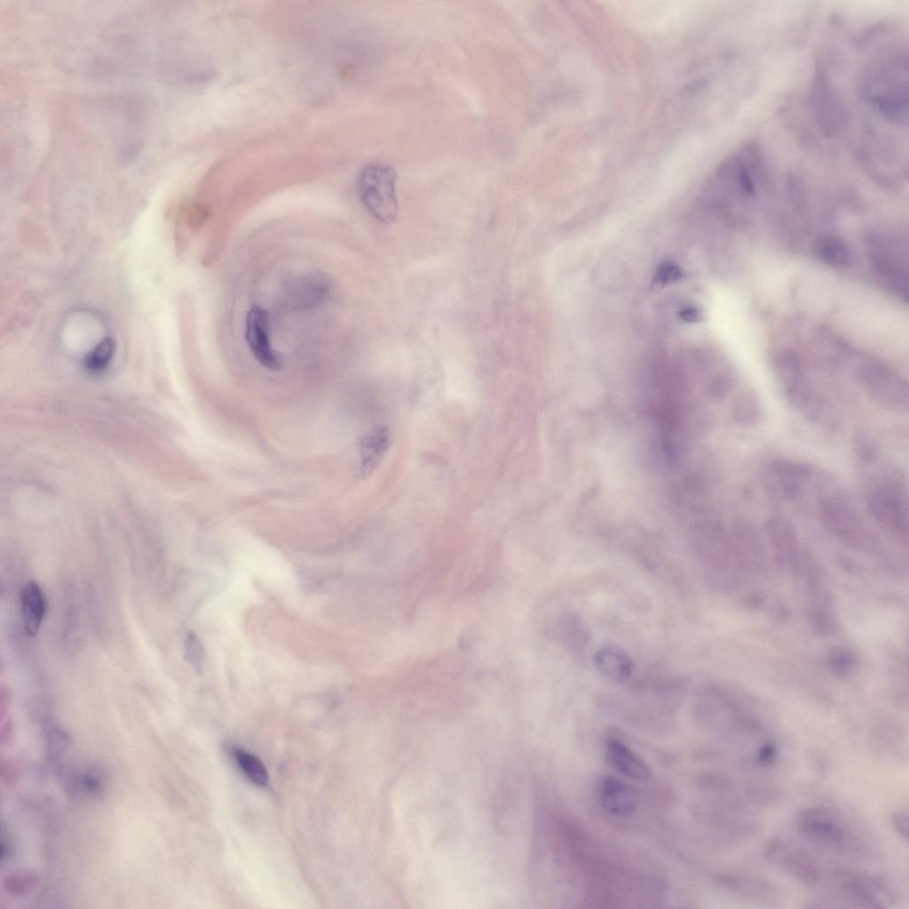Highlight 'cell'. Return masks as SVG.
<instances>
[{"mask_svg":"<svg viewBox=\"0 0 909 909\" xmlns=\"http://www.w3.org/2000/svg\"><path fill=\"white\" fill-rule=\"evenodd\" d=\"M861 91L867 104L887 122L907 123V59L899 48H885L866 64Z\"/></svg>","mask_w":909,"mask_h":909,"instance_id":"obj_1","label":"cell"},{"mask_svg":"<svg viewBox=\"0 0 909 909\" xmlns=\"http://www.w3.org/2000/svg\"><path fill=\"white\" fill-rule=\"evenodd\" d=\"M777 375L788 402L810 423L826 430L839 426L830 405L809 383L804 370L794 354H780L775 361Z\"/></svg>","mask_w":909,"mask_h":909,"instance_id":"obj_2","label":"cell"},{"mask_svg":"<svg viewBox=\"0 0 909 909\" xmlns=\"http://www.w3.org/2000/svg\"><path fill=\"white\" fill-rule=\"evenodd\" d=\"M396 179L395 169L383 162L366 164L358 175V192L363 205L375 219L384 224L393 223L399 214Z\"/></svg>","mask_w":909,"mask_h":909,"instance_id":"obj_3","label":"cell"},{"mask_svg":"<svg viewBox=\"0 0 909 909\" xmlns=\"http://www.w3.org/2000/svg\"><path fill=\"white\" fill-rule=\"evenodd\" d=\"M819 517L830 532L848 544L867 549L875 547L873 534L842 496L834 494L821 499Z\"/></svg>","mask_w":909,"mask_h":909,"instance_id":"obj_4","label":"cell"},{"mask_svg":"<svg viewBox=\"0 0 909 909\" xmlns=\"http://www.w3.org/2000/svg\"><path fill=\"white\" fill-rule=\"evenodd\" d=\"M868 510L880 525L900 537L907 538V498L901 484L886 481L879 486L869 497Z\"/></svg>","mask_w":909,"mask_h":909,"instance_id":"obj_5","label":"cell"},{"mask_svg":"<svg viewBox=\"0 0 909 909\" xmlns=\"http://www.w3.org/2000/svg\"><path fill=\"white\" fill-rule=\"evenodd\" d=\"M858 377L867 395L878 404L892 411H907L906 383L880 366L868 365L858 372Z\"/></svg>","mask_w":909,"mask_h":909,"instance_id":"obj_6","label":"cell"},{"mask_svg":"<svg viewBox=\"0 0 909 909\" xmlns=\"http://www.w3.org/2000/svg\"><path fill=\"white\" fill-rule=\"evenodd\" d=\"M811 102L815 118L823 131L831 136L842 132L848 121V114L836 89L821 69L814 78Z\"/></svg>","mask_w":909,"mask_h":909,"instance_id":"obj_7","label":"cell"},{"mask_svg":"<svg viewBox=\"0 0 909 909\" xmlns=\"http://www.w3.org/2000/svg\"><path fill=\"white\" fill-rule=\"evenodd\" d=\"M245 339L252 354L263 367L270 370L280 368V358L270 341L268 313L258 305H253L247 312Z\"/></svg>","mask_w":909,"mask_h":909,"instance_id":"obj_8","label":"cell"},{"mask_svg":"<svg viewBox=\"0 0 909 909\" xmlns=\"http://www.w3.org/2000/svg\"><path fill=\"white\" fill-rule=\"evenodd\" d=\"M330 292V281L320 273H308L289 281L285 287V299L295 310H307L318 306Z\"/></svg>","mask_w":909,"mask_h":909,"instance_id":"obj_9","label":"cell"},{"mask_svg":"<svg viewBox=\"0 0 909 909\" xmlns=\"http://www.w3.org/2000/svg\"><path fill=\"white\" fill-rule=\"evenodd\" d=\"M797 826L804 836L819 843L832 847L843 843V829L826 809L810 808L802 811Z\"/></svg>","mask_w":909,"mask_h":909,"instance_id":"obj_10","label":"cell"},{"mask_svg":"<svg viewBox=\"0 0 909 909\" xmlns=\"http://www.w3.org/2000/svg\"><path fill=\"white\" fill-rule=\"evenodd\" d=\"M597 797L603 809L616 817L632 815L637 805V797L633 788L623 780L612 776L600 780Z\"/></svg>","mask_w":909,"mask_h":909,"instance_id":"obj_11","label":"cell"},{"mask_svg":"<svg viewBox=\"0 0 909 909\" xmlns=\"http://www.w3.org/2000/svg\"><path fill=\"white\" fill-rule=\"evenodd\" d=\"M766 856L782 866L787 873L798 880L814 883L818 879L816 866L802 851L784 844L779 840H772L766 846Z\"/></svg>","mask_w":909,"mask_h":909,"instance_id":"obj_12","label":"cell"},{"mask_svg":"<svg viewBox=\"0 0 909 909\" xmlns=\"http://www.w3.org/2000/svg\"><path fill=\"white\" fill-rule=\"evenodd\" d=\"M769 538L780 562L795 566L801 558L799 542L794 526L786 518L778 516L767 523Z\"/></svg>","mask_w":909,"mask_h":909,"instance_id":"obj_13","label":"cell"},{"mask_svg":"<svg viewBox=\"0 0 909 909\" xmlns=\"http://www.w3.org/2000/svg\"><path fill=\"white\" fill-rule=\"evenodd\" d=\"M606 758L610 765L620 774L636 780H645L651 776L648 765L622 741L613 738L605 746Z\"/></svg>","mask_w":909,"mask_h":909,"instance_id":"obj_14","label":"cell"},{"mask_svg":"<svg viewBox=\"0 0 909 909\" xmlns=\"http://www.w3.org/2000/svg\"><path fill=\"white\" fill-rule=\"evenodd\" d=\"M593 662L603 676L616 683L628 681L634 670L629 655L621 648L612 644L600 647L593 656Z\"/></svg>","mask_w":909,"mask_h":909,"instance_id":"obj_15","label":"cell"},{"mask_svg":"<svg viewBox=\"0 0 909 909\" xmlns=\"http://www.w3.org/2000/svg\"><path fill=\"white\" fill-rule=\"evenodd\" d=\"M20 610L26 633L36 636L46 613V597L42 588L35 581L27 582L21 589Z\"/></svg>","mask_w":909,"mask_h":909,"instance_id":"obj_16","label":"cell"},{"mask_svg":"<svg viewBox=\"0 0 909 909\" xmlns=\"http://www.w3.org/2000/svg\"><path fill=\"white\" fill-rule=\"evenodd\" d=\"M390 432L385 428H377L366 435L360 442L361 468L368 473L381 461L390 446Z\"/></svg>","mask_w":909,"mask_h":909,"instance_id":"obj_17","label":"cell"},{"mask_svg":"<svg viewBox=\"0 0 909 909\" xmlns=\"http://www.w3.org/2000/svg\"><path fill=\"white\" fill-rule=\"evenodd\" d=\"M773 473L783 494L790 499L799 497L803 492L809 470L802 466L790 462H779L773 467Z\"/></svg>","mask_w":909,"mask_h":909,"instance_id":"obj_18","label":"cell"},{"mask_svg":"<svg viewBox=\"0 0 909 909\" xmlns=\"http://www.w3.org/2000/svg\"><path fill=\"white\" fill-rule=\"evenodd\" d=\"M816 249L819 258L831 266H847L852 259L848 245L841 238L835 236L821 238L817 242Z\"/></svg>","mask_w":909,"mask_h":909,"instance_id":"obj_19","label":"cell"},{"mask_svg":"<svg viewBox=\"0 0 909 909\" xmlns=\"http://www.w3.org/2000/svg\"><path fill=\"white\" fill-rule=\"evenodd\" d=\"M732 413L734 419L743 426L756 425L763 418V409L757 394L744 391L734 401Z\"/></svg>","mask_w":909,"mask_h":909,"instance_id":"obj_20","label":"cell"},{"mask_svg":"<svg viewBox=\"0 0 909 909\" xmlns=\"http://www.w3.org/2000/svg\"><path fill=\"white\" fill-rule=\"evenodd\" d=\"M115 352L114 340L109 336L103 338L85 355L83 361L84 369L93 375L104 372L110 366Z\"/></svg>","mask_w":909,"mask_h":909,"instance_id":"obj_21","label":"cell"},{"mask_svg":"<svg viewBox=\"0 0 909 909\" xmlns=\"http://www.w3.org/2000/svg\"><path fill=\"white\" fill-rule=\"evenodd\" d=\"M236 762L247 778L254 784L264 786L268 781V773L264 763L254 755L241 750L234 751Z\"/></svg>","mask_w":909,"mask_h":909,"instance_id":"obj_22","label":"cell"},{"mask_svg":"<svg viewBox=\"0 0 909 909\" xmlns=\"http://www.w3.org/2000/svg\"><path fill=\"white\" fill-rule=\"evenodd\" d=\"M184 658L194 670L202 672L205 654L203 645L198 636L193 632H187L184 639Z\"/></svg>","mask_w":909,"mask_h":909,"instance_id":"obj_23","label":"cell"},{"mask_svg":"<svg viewBox=\"0 0 909 909\" xmlns=\"http://www.w3.org/2000/svg\"><path fill=\"white\" fill-rule=\"evenodd\" d=\"M855 662L853 654L845 648H835L827 657L829 668L839 676H847Z\"/></svg>","mask_w":909,"mask_h":909,"instance_id":"obj_24","label":"cell"},{"mask_svg":"<svg viewBox=\"0 0 909 909\" xmlns=\"http://www.w3.org/2000/svg\"><path fill=\"white\" fill-rule=\"evenodd\" d=\"M682 276L681 269L672 263H664L659 267L656 277L661 283H670L678 281Z\"/></svg>","mask_w":909,"mask_h":909,"instance_id":"obj_25","label":"cell"},{"mask_svg":"<svg viewBox=\"0 0 909 909\" xmlns=\"http://www.w3.org/2000/svg\"><path fill=\"white\" fill-rule=\"evenodd\" d=\"M856 448L858 455L867 462L874 461L878 456L877 447L866 437L858 439Z\"/></svg>","mask_w":909,"mask_h":909,"instance_id":"obj_26","label":"cell"},{"mask_svg":"<svg viewBox=\"0 0 909 909\" xmlns=\"http://www.w3.org/2000/svg\"><path fill=\"white\" fill-rule=\"evenodd\" d=\"M778 750L773 743H765L757 752L756 760L763 766H770L777 759Z\"/></svg>","mask_w":909,"mask_h":909,"instance_id":"obj_27","label":"cell"},{"mask_svg":"<svg viewBox=\"0 0 909 909\" xmlns=\"http://www.w3.org/2000/svg\"><path fill=\"white\" fill-rule=\"evenodd\" d=\"M892 823L897 832L905 840L908 838V814L906 810L896 812L892 817Z\"/></svg>","mask_w":909,"mask_h":909,"instance_id":"obj_28","label":"cell"},{"mask_svg":"<svg viewBox=\"0 0 909 909\" xmlns=\"http://www.w3.org/2000/svg\"><path fill=\"white\" fill-rule=\"evenodd\" d=\"M680 317L686 321L695 322L700 320L701 317L700 311L698 308L689 306L683 309L680 312Z\"/></svg>","mask_w":909,"mask_h":909,"instance_id":"obj_29","label":"cell"}]
</instances>
